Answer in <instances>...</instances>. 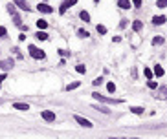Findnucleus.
Here are the masks:
<instances>
[{
	"mask_svg": "<svg viewBox=\"0 0 167 139\" xmlns=\"http://www.w3.org/2000/svg\"><path fill=\"white\" fill-rule=\"evenodd\" d=\"M92 97L96 99V101H99V103H107V104H121V103H123L121 99L107 97V95H101V93H97V92H94V93H92Z\"/></svg>",
	"mask_w": 167,
	"mask_h": 139,
	"instance_id": "1",
	"label": "nucleus"
},
{
	"mask_svg": "<svg viewBox=\"0 0 167 139\" xmlns=\"http://www.w3.org/2000/svg\"><path fill=\"white\" fill-rule=\"evenodd\" d=\"M28 51H29V55L33 57V59H37V60H39V59H44V57H46V53H44L42 49H39L37 46H33V44H29V46H28Z\"/></svg>",
	"mask_w": 167,
	"mask_h": 139,
	"instance_id": "2",
	"label": "nucleus"
},
{
	"mask_svg": "<svg viewBox=\"0 0 167 139\" xmlns=\"http://www.w3.org/2000/svg\"><path fill=\"white\" fill-rule=\"evenodd\" d=\"M74 119H75V121H77V123H79L81 126H85V128H92V126H94V124H92V121L85 119V117H83V115H77V114H75V115H74Z\"/></svg>",
	"mask_w": 167,
	"mask_h": 139,
	"instance_id": "3",
	"label": "nucleus"
},
{
	"mask_svg": "<svg viewBox=\"0 0 167 139\" xmlns=\"http://www.w3.org/2000/svg\"><path fill=\"white\" fill-rule=\"evenodd\" d=\"M75 4H77V0H64V2L61 4V7H59V13H61V15H64V13H66V9H68L70 6H75Z\"/></svg>",
	"mask_w": 167,
	"mask_h": 139,
	"instance_id": "4",
	"label": "nucleus"
},
{
	"mask_svg": "<svg viewBox=\"0 0 167 139\" xmlns=\"http://www.w3.org/2000/svg\"><path fill=\"white\" fill-rule=\"evenodd\" d=\"M13 64H15V60L9 57V59H4V60H0V68H2L4 71H7V70H11L13 68Z\"/></svg>",
	"mask_w": 167,
	"mask_h": 139,
	"instance_id": "5",
	"label": "nucleus"
},
{
	"mask_svg": "<svg viewBox=\"0 0 167 139\" xmlns=\"http://www.w3.org/2000/svg\"><path fill=\"white\" fill-rule=\"evenodd\" d=\"M40 115H42V119H44L46 123H53V121H55V114L50 112V110H42V114H40Z\"/></svg>",
	"mask_w": 167,
	"mask_h": 139,
	"instance_id": "6",
	"label": "nucleus"
},
{
	"mask_svg": "<svg viewBox=\"0 0 167 139\" xmlns=\"http://www.w3.org/2000/svg\"><path fill=\"white\" fill-rule=\"evenodd\" d=\"M156 99H167V84L165 86H160V88H156V95H154Z\"/></svg>",
	"mask_w": 167,
	"mask_h": 139,
	"instance_id": "7",
	"label": "nucleus"
},
{
	"mask_svg": "<svg viewBox=\"0 0 167 139\" xmlns=\"http://www.w3.org/2000/svg\"><path fill=\"white\" fill-rule=\"evenodd\" d=\"M37 9H39L40 13H53V7H51V6H48V4H44V2H39Z\"/></svg>",
	"mask_w": 167,
	"mask_h": 139,
	"instance_id": "8",
	"label": "nucleus"
},
{
	"mask_svg": "<svg viewBox=\"0 0 167 139\" xmlns=\"http://www.w3.org/2000/svg\"><path fill=\"white\" fill-rule=\"evenodd\" d=\"M13 2L20 7V9H22V11H26V13H29L31 11V7L28 6V2H26V0H13Z\"/></svg>",
	"mask_w": 167,
	"mask_h": 139,
	"instance_id": "9",
	"label": "nucleus"
},
{
	"mask_svg": "<svg viewBox=\"0 0 167 139\" xmlns=\"http://www.w3.org/2000/svg\"><path fill=\"white\" fill-rule=\"evenodd\" d=\"M118 7H121V9H130L132 7V2H130V0H118Z\"/></svg>",
	"mask_w": 167,
	"mask_h": 139,
	"instance_id": "10",
	"label": "nucleus"
},
{
	"mask_svg": "<svg viewBox=\"0 0 167 139\" xmlns=\"http://www.w3.org/2000/svg\"><path fill=\"white\" fill-rule=\"evenodd\" d=\"M13 108L15 110H20V112H26V110H29V106L26 103H13Z\"/></svg>",
	"mask_w": 167,
	"mask_h": 139,
	"instance_id": "11",
	"label": "nucleus"
},
{
	"mask_svg": "<svg viewBox=\"0 0 167 139\" xmlns=\"http://www.w3.org/2000/svg\"><path fill=\"white\" fill-rule=\"evenodd\" d=\"M165 20H167V17L160 15V17H154V18H152V24H154V26H162V24H165Z\"/></svg>",
	"mask_w": 167,
	"mask_h": 139,
	"instance_id": "12",
	"label": "nucleus"
},
{
	"mask_svg": "<svg viewBox=\"0 0 167 139\" xmlns=\"http://www.w3.org/2000/svg\"><path fill=\"white\" fill-rule=\"evenodd\" d=\"M37 28H39V31L46 29V28H48V20H44V18H39V20H37Z\"/></svg>",
	"mask_w": 167,
	"mask_h": 139,
	"instance_id": "13",
	"label": "nucleus"
},
{
	"mask_svg": "<svg viewBox=\"0 0 167 139\" xmlns=\"http://www.w3.org/2000/svg\"><path fill=\"white\" fill-rule=\"evenodd\" d=\"M141 28H143V22H141V20H134V22H132V29L136 31V33H138V31H141Z\"/></svg>",
	"mask_w": 167,
	"mask_h": 139,
	"instance_id": "14",
	"label": "nucleus"
},
{
	"mask_svg": "<svg viewBox=\"0 0 167 139\" xmlns=\"http://www.w3.org/2000/svg\"><path fill=\"white\" fill-rule=\"evenodd\" d=\"M163 73H165L163 68L160 66V64H156V66H154V75H156V77H163Z\"/></svg>",
	"mask_w": 167,
	"mask_h": 139,
	"instance_id": "15",
	"label": "nucleus"
},
{
	"mask_svg": "<svg viewBox=\"0 0 167 139\" xmlns=\"http://www.w3.org/2000/svg\"><path fill=\"white\" fill-rule=\"evenodd\" d=\"M94 108H96V110H99L101 114H105V115H108V114H110V110L107 108V106H103V104H96Z\"/></svg>",
	"mask_w": 167,
	"mask_h": 139,
	"instance_id": "16",
	"label": "nucleus"
},
{
	"mask_svg": "<svg viewBox=\"0 0 167 139\" xmlns=\"http://www.w3.org/2000/svg\"><path fill=\"white\" fill-rule=\"evenodd\" d=\"M132 114H136V115H141L143 114V106H130V108H129Z\"/></svg>",
	"mask_w": 167,
	"mask_h": 139,
	"instance_id": "17",
	"label": "nucleus"
},
{
	"mask_svg": "<svg viewBox=\"0 0 167 139\" xmlns=\"http://www.w3.org/2000/svg\"><path fill=\"white\" fill-rule=\"evenodd\" d=\"M35 39H39V40H48V33H44V31H37Z\"/></svg>",
	"mask_w": 167,
	"mask_h": 139,
	"instance_id": "18",
	"label": "nucleus"
},
{
	"mask_svg": "<svg viewBox=\"0 0 167 139\" xmlns=\"http://www.w3.org/2000/svg\"><path fill=\"white\" fill-rule=\"evenodd\" d=\"M162 44H163V37L158 35V37H154V39H152V46H162Z\"/></svg>",
	"mask_w": 167,
	"mask_h": 139,
	"instance_id": "19",
	"label": "nucleus"
},
{
	"mask_svg": "<svg viewBox=\"0 0 167 139\" xmlns=\"http://www.w3.org/2000/svg\"><path fill=\"white\" fill-rule=\"evenodd\" d=\"M79 17H81L83 22H90V15H88L86 11H81V13H79Z\"/></svg>",
	"mask_w": 167,
	"mask_h": 139,
	"instance_id": "20",
	"label": "nucleus"
},
{
	"mask_svg": "<svg viewBox=\"0 0 167 139\" xmlns=\"http://www.w3.org/2000/svg\"><path fill=\"white\" fill-rule=\"evenodd\" d=\"M13 22H15V26H18V28L24 26V24H22V18H20L18 15H13Z\"/></svg>",
	"mask_w": 167,
	"mask_h": 139,
	"instance_id": "21",
	"label": "nucleus"
},
{
	"mask_svg": "<svg viewBox=\"0 0 167 139\" xmlns=\"http://www.w3.org/2000/svg\"><path fill=\"white\" fill-rule=\"evenodd\" d=\"M79 84H81L79 81H74V82H70L68 86H66V90H68V92H70V90H75V88H79Z\"/></svg>",
	"mask_w": 167,
	"mask_h": 139,
	"instance_id": "22",
	"label": "nucleus"
},
{
	"mask_svg": "<svg viewBox=\"0 0 167 139\" xmlns=\"http://www.w3.org/2000/svg\"><path fill=\"white\" fill-rule=\"evenodd\" d=\"M77 35H79L81 39H88V37H90V33H88V31H85V29H77Z\"/></svg>",
	"mask_w": 167,
	"mask_h": 139,
	"instance_id": "23",
	"label": "nucleus"
},
{
	"mask_svg": "<svg viewBox=\"0 0 167 139\" xmlns=\"http://www.w3.org/2000/svg\"><path fill=\"white\" fill-rule=\"evenodd\" d=\"M7 13L9 15H17V7L13 4H7Z\"/></svg>",
	"mask_w": 167,
	"mask_h": 139,
	"instance_id": "24",
	"label": "nucleus"
},
{
	"mask_svg": "<svg viewBox=\"0 0 167 139\" xmlns=\"http://www.w3.org/2000/svg\"><path fill=\"white\" fill-rule=\"evenodd\" d=\"M75 71H77V73H86V66H83V64H77V66H75Z\"/></svg>",
	"mask_w": 167,
	"mask_h": 139,
	"instance_id": "25",
	"label": "nucleus"
},
{
	"mask_svg": "<svg viewBox=\"0 0 167 139\" xmlns=\"http://www.w3.org/2000/svg\"><path fill=\"white\" fill-rule=\"evenodd\" d=\"M97 33H99V35H105V33H107V28L103 26V24H97Z\"/></svg>",
	"mask_w": 167,
	"mask_h": 139,
	"instance_id": "26",
	"label": "nucleus"
},
{
	"mask_svg": "<svg viewBox=\"0 0 167 139\" xmlns=\"http://www.w3.org/2000/svg\"><path fill=\"white\" fill-rule=\"evenodd\" d=\"M147 86H149L151 90H156V88H158V82H156V81H149V82H147Z\"/></svg>",
	"mask_w": 167,
	"mask_h": 139,
	"instance_id": "27",
	"label": "nucleus"
},
{
	"mask_svg": "<svg viewBox=\"0 0 167 139\" xmlns=\"http://www.w3.org/2000/svg\"><path fill=\"white\" fill-rule=\"evenodd\" d=\"M107 90H108L110 93H114V92H116V84H114V82H108V84H107Z\"/></svg>",
	"mask_w": 167,
	"mask_h": 139,
	"instance_id": "28",
	"label": "nucleus"
},
{
	"mask_svg": "<svg viewBox=\"0 0 167 139\" xmlns=\"http://www.w3.org/2000/svg\"><path fill=\"white\" fill-rule=\"evenodd\" d=\"M92 84H94V86H99V84H103V77H96V79L92 81Z\"/></svg>",
	"mask_w": 167,
	"mask_h": 139,
	"instance_id": "29",
	"label": "nucleus"
},
{
	"mask_svg": "<svg viewBox=\"0 0 167 139\" xmlns=\"http://www.w3.org/2000/svg\"><path fill=\"white\" fill-rule=\"evenodd\" d=\"M156 6H158L160 9H163V7H167V0H158V2H156Z\"/></svg>",
	"mask_w": 167,
	"mask_h": 139,
	"instance_id": "30",
	"label": "nucleus"
},
{
	"mask_svg": "<svg viewBox=\"0 0 167 139\" xmlns=\"http://www.w3.org/2000/svg\"><path fill=\"white\" fill-rule=\"evenodd\" d=\"M143 73H145V77H147V79H149V81H151V79H152V71H151V70H149V68H145V70H143Z\"/></svg>",
	"mask_w": 167,
	"mask_h": 139,
	"instance_id": "31",
	"label": "nucleus"
},
{
	"mask_svg": "<svg viewBox=\"0 0 167 139\" xmlns=\"http://www.w3.org/2000/svg\"><path fill=\"white\" fill-rule=\"evenodd\" d=\"M6 35H7V29H6L4 26H0V39H4Z\"/></svg>",
	"mask_w": 167,
	"mask_h": 139,
	"instance_id": "32",
	"label": "nucleus"
},
{
	"mask_svg": "<svg viewBox=\"0 0 167 139\" xmlns=\"http://www.w3.org/2000/svg\"><path fill=\"white\" fill-rule=\"evenodd\" d=\"M127 22H129V20H125V18H123L121 22H119V28H121V29H123V28H127Z\"/></svg>",
	"mask_w": 167,
	"mask_h": 139,
	"instance_id": "33",
	"label": "nucleus"
},
{
	"mask_svg": "<svg viewBox=\"0 0 167 139\" xmlns=\"http://www.w3.org/2000/svg\"><path fill=\"white\" fill-rule=\"evenodd\" d=\"M132 4H134V7H140L141 6V0H132Z\"/></svg>",
	"mask_w": 167,
	"mask_h": 139,
	"instance_id": "34",
	"label": "nucleus"
},
{
	"mask_svg": "<svg viewBox=\"0 0 167 139\" xmlns=\"http://www.w3.org/2000/svg\"><path fill=\"white\" fill-rule=\"evenodd\" d=\"M59 53H61L62 57H68V55H70V53H68V51H64V49H59Z\"/></svg>",
	"mask_w": 167,
	"mask_h": 139,
	"instance_id": "35",
	"label": "nucleus"
},
{
	"mask_svg": "<svg viewBox=\"0 0 167 139\" xmlns=\"http://www.w3.org/2000/svg\"><path fill=\"white\" fill-rule=\"evenodd\" d=\"M130 73H132V77H134V79L138 77V71H136V68H132V70H130Z\"/></svg>",
	"mask_w": 167,
	"mask_h": 139,
	"instance_id": "36",
	"label": "nucleus"
},
{
	"mask_svg": "<svg viewBox=\"0 0 167 139\" xmlns=\"http://www.w3.org/2000/svg\"><path fill=\"white\" fill-rule=\"evenodd\" d=\"M18 40H20V42H24V40H26V35H24V33H20V35H18Z\"/></svg>",
	"mask_w": 167,
	"mask_h": 139,
	"instance_id": "37",
	"label": "nucleus"
},
{
	"mask_svg": "<svg viewBox=\"0 0 167 139\" xmlns=\"http://www.w3.org/2000/svg\"><path fill=\"white\" fill-rule=\"evenodd\" d=\"M4 81H6V73H2V75H0V86H2Z\"/></svg>",
	"mask_w": 167,
	"mask_h": 139,
	"instance_id": "38",
	"label": "nucleus"
},
{
	"mask_svg": "<svg viewBox=\"0 0 167 139\" xmlns=\"http://www.w3.org/2000/svg\"><path fill=\"white\" fill-rule=\"evenodd\" d=\"M110 139H121V137H110Z\"/></svg>",
	"mask_w": 167,
	"mask_h": 139,
	"instance_id": "39",
	"label": "nucleus"
},
{
	"mask_svg": "<svg viewBox=\"0 0 167 139\" xmlns=\"http://www.w3.org/2000/svg\"><path fill=\"white\" fill-rule=\"evenodd\" d=\"M94 2H99V0H94Z\"/></svg>",
	"mask_w": 167,
	"mask_h": 139,
	"instance_id": "40",
	"label": "nucleus"
},
{
	"mask_svg": "<svg viewBox=\"0 0 167 139\" xmlns=\"http://www.w3.org/2000/svg\"><path fill=\"white\" fill-rule=\"evenodd\" d=\"M134 139H138V137H134Z\"/></svg>",
	"mask_w": 167,
	"mask_h": 139,
	"instance_id": "41",
	"label": "nucleus"
}]
</instances>
